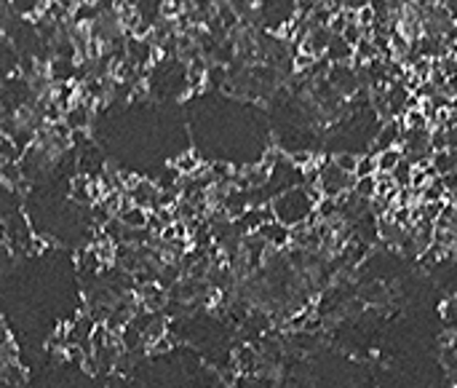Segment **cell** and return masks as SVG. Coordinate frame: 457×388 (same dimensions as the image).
<instances>
[{
    "label": "cell",
    "mask_w": 457,
    "mask_h": 388,
    "mask_svg": "<svg viewBox=\"0 0 457 388\" xmlns=\"http://www.w3.org/2000/svg\"><path fill=\"white\" fill-rule=\"evenodd\" d=\"M329 40H332V30L329 27H310L297 49L307 54V56H313V59H323V54L329 49Z\"/></svg>",
    "instance_id": "obj_1"
},
{
    "label": "cell",
    "mask_w": 457,
    "mask_h": 388,
    "mask_svg": "<svg viewBox=\"0 0 457 388\" xmlns=\"http://www.w3.org/2000/svg\"><path fill=\"white\" fill-rule=\"evenodd\" d=\"M401 134H404V126H401L399 118L383 121V124H380V131H377V137H374V150L372 153L388 150V147H399V145H401Z\"/></svg>",
    "instance_id": "obj_2"
},
{
    "label": "cell",
    "mask_w": 457,
    "mask_h": 388,
    "mask_svg": "<svg viewBox=\"0 0 457 388\" xmlns=\"http://www.w3.org/2000/svg\"><path fill=\"white\" fill-rule=\"evenodd\" d=\"M323 59H326L329 65H353V46H348L339 35H332Z\"/></svg>",
    "instance_id": "obj_3"
},
{
    "label": "cell",
    "mask_w": 457,
    "mask_h": 388,
    "mask_svg": "<svg viewBox=\"0 0 457 388\" xmlns=\"http://www.w3.org/2000/svg\"><path fill=\"white\" fill-rule=\"evenodd\" d=\"M8 8L22 19H38L43 11H46V0H6Z\"/></svg>",
    "instance_id": "obj_4"
},
{
    "label": "cell",
    "mask_w": 457,
    "mask_h": 388,
    "mask_svg": "<svg viewBox=\"0 0 457 388\" xmlns=\"http://www.w3.org/2000/svg\"><path fill=\"white\" fill-rule=\"evenodd\" d=\"M374 156H377V175H393V169L404 161L401 147H388V150H380Z\"/></svg>",
    "instance_id": "obj_5"
},
{
    "label": "cell",
    "mask_w": 457,
    "mask_h": 388,
    "mask_svg": "<svg viewBox=\"0 0 457 388\" xmlns=\"http://www.w3.org/2000/svg\"><path fill=\"white\" fill-rule=\"evenodd\" d=\"M171 166L179 172L182 177H190V175H195L198 169H201V159L193 153V150H187V153H179L177 159L171 161Z\"/></svg>",
    "instance_id": "obj_6"
},
{
    "label": "cell",
    "mask_w": 457,
    "mask_h": 388,
    "mask_svg": "<svg viewBox=\"0 0 457 388\" xmlns=\"http://www.w3.org/2000/svg\"><path fill=\"white\" fill-rule=\"evenodd\" d=\"M351 193H353L355 198H361V201H372L374 195H377V175L355 179V185H353V191H351Z\"/></svg>",
    "instance_id": "obj_7"
},
{
    "label": "cell",
    "mask_w": 457,
    "mask_h": 388,
    "mask_svg": "<svg viewBox=\"0 0 457 388\" xmlns=\"http://www.w3.org/2000/svg\"><path fill=\"white\" fill-rule=\"evenodd\" d=\"M22 150H19V145L11 137H0V163H19L22 161Z\"/></svg>",
    "instance_id": "obj_8"
},
{
    "label": "cell",
    "mask_w": 457,
    "mask_h": 388,
    "mask_svg": "<svg viewBox=\"0 0 457 388\" xmlns=\"http://www.w3.org/2000/svg\"><path fill=\"white\" fill-rule=\"evenodd\" d=\"M377 175V156L374 153H364V156H358V163H355V179H361V177H374Z\"/></svg>",
    "instance_id": "obj_9"
},
{
    "label": "cell",
    "mask_w": 457,
    "mask_h": 388,
    "mask_svg": "<svg viewBox=\"0 0 457 388\" xmlns=\"http://www.w3.org/2000/svg\"><path fill=\"white\" fill-rule=\"evenodd\" d=\"M364 35H367V33H364V30H361V27H358L355 22H348V24H345V30L339 33V38H342V40H345L348 46H353V49L358 46V40H361Z\"/></svg>",
    "instance_id": "obj_10"
},
{
    "label": "cell",
    "mask_w": 457,
    "mask_h": 388,
    "mask_svg": "<svg viewBox=\"0 0 457 388\" xmlns=\"http://www.w3.org/2000/svg\"><path fill=\"white\" fill-rule=\"evenodd\" d=\"M335 163H337L339 169L345 172V175H355V163H358V153H337L335 156Z\"/></svg>",
    "instance_id": "obj_11"
}]
</instances>
